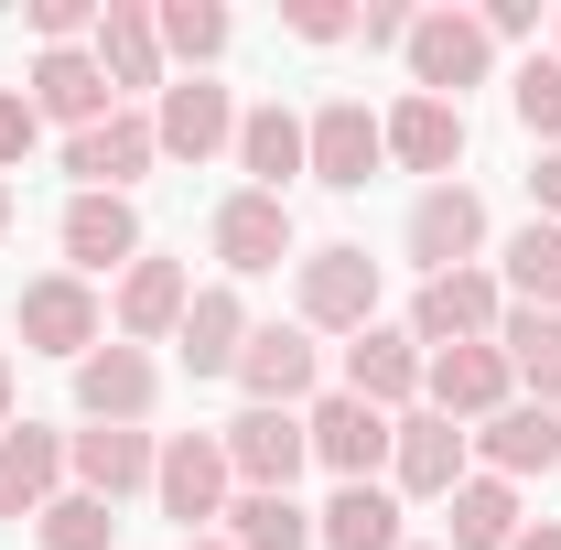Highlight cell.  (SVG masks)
<instances>
[{
	"mask_svg": "<svg viewBox=\"0 0 561 550\" xmlns=\"http://www.w3.org/2000/svg\"><path fill=\"white\" fill-rule=\"evenodd\" d=\"M291 291H302V335H367L378 324V260L367 249H302L291 260Z\"/></svg>",
	"mask_w": 561,
	"mask_h": 550,
	"instance_id": "1",
	"label": "cell"
},
{
	"mask_svg": "<svg viewBox=\"0 0 561 550\" xmlns=\"http://www.w3.org/2000/svg\"><path fill=\"white\" fill-rule=\"evenodd\" d=\"M378 162H389V130H378L367 98H324V108L302 119V173H313L324 195H367Z\"/></svg>",
	"mask_w": 561,
	"mask_h": 550,
	"instance_id": "2",
	"label": "cell"
},
{
	"mask_svg": "<svg viewBox=\"0 0 561 550\" xmlns=\"http://www.w3.org/2000/svg\"><path fill=\"white\" fill-rule=\"evenodd\" d=\"M227 443L216 432H173L162 443V465H151V496H162V518L184 529V540H216V518H227Z\"/></svg>",
	"mask_w": 561,
	"mask_h": 550,
	"instance_id": "3",
	"label": "cell"
},
{
	"mask_svg": "<svg viewBox=\"0 0 561 550\" xmlns=\"http://www.w3.org/2000/svg\"><path fill=\"white\" fill-rule=\"evenodd\" d=\"M496 324H507V280L496 271H443V280H421V302H411V345L421 356H443V345H496Z\"/></svg>",
	"mask_w": 561,
	"mask_h": 550,
	"instance_id": "4",
	"label": "cell"
},
{
	"mask_svg": "<svg viewBox=\"0 0 561 550\" xmlns=\"http://www.w3.org/2000/svg\"><path fill=\"white\" fill-rule=\"evenodd\" d=\"M400 55H411V87H421V98H454V108H465V87H486V66H496V44H486L476 11H421Z\"/></svg>",
	"mask_w": 561,
	"mask_h": 550,
	"instance_id": "5",
	"label": "cell"
},
{
	"mask_svg": "<svg viewBox=\"0 0 561 550\" xmlns=\"http://www.w3.org/2000/svg\"><path fill=\"white\" fill-rule=\"evenodd\" d=\"M108 345V313H98V291L76 271H44V280H22V356H98Z\"/></svg>",
	"mask_w": 561,
	"mask_h": 550,
	"instance_id": "6",
	"label": "cell"
},
{
	"mask_svg": "<svg viewBox=\"0 0 561 550\" xmlns=\"http://www.w3.org/2000/svg\"><path fill=\"white\" fill-rule=\"evenodd\" d=\"M400 249L421 260V280L476 271V249H486V195H476V184H421V206H411V227H400Z\"/></svg>",
	"mask_w": 561,
	"mask_h": 550,
	"instance_id": "7",
	"label": "cell"
},
{
	"mask_svg": "<svg viewBox=\"0 0 561 550\" xmlns=\"http://www.w3.org/2000/svg\"><path fill=\"white\" fill-rule=\"evenodd\" d=\"M302 432H313V465H324L335 485H378V465H389V432H400V421L367 411V400H346V389H324V400L302 411Z\"/></svg>",
	"mask_w": 561,
	"mask_h": 550,
	"instance_id": "8",
	"label": "cell"
},
{
	"mask_svg": "<svg viewBox=\"0 0 561 550\" xmlns=\"http://www.w3.org/2000/svg\"><path fill=\"white\" fill-rule=\"evenodd\" d=\"M507 400H518L507 345H443V356H421V411H443V421H496Z\"/></svg>",
	"mask_w": 561,
	"mask_h": 550,
	"instance_id": "9",
	"label": "cell"
},
{
	"mask_svg": "<svg viewBox=\"0 0 561 550\" xmlns=\"http://www.w3.org/2000/svg\"><path fill=\"white\" fill-rule=\"evenodd\" d=\"M313 378H324V345L302 335V324H249V356H238L249 411H302V400H313Z\"/></svg>",
	"mask_w": 561,
	"mask_h": 550,
	"instance_id": "10",
	"label": "cell"
},
{
	"mask_svg": "<svg viewBox=\"0 0 561 550\" xmlns=\"http://www.w3.org/2000/svg\"><path fill=\"white\" fill-rule=\"evenodd\" d=\"M162 400V367H151V345H98V356H76V411L108 421V432H140Z\"/></svg>",
	"mask_w": 561,
	"mask_h": 550,
	"instance_id": "11",
	"label": "cell"
},
{
	"mask_svg": "<svg viewBox=\"0 0 561 550\" xmlns=\"http://www.w3.org/2000/svg\"><path fill=\"white\" fill-rule=\"evenodd\" d=\"M151 140H162L173 162H216V151H238V98H227L216 76H173L162 108H151Z\"/></svg>",
	"mask_w": 561,
	"mask_h": 550,
	"instance_id": "12",
	"label": "cell"
},
{
	"mask_svg": "<svg viewBox=\"0 0 561 550\" xmlns=\"http://www.w3.org/2000/svg\"><path fill=\"white\" fill-rule=\"evenodd\" d=\"M216 443H227V475H238V485H271V496H291V475L313 465V432H302V411H238Z\"/></svg>",
	"mask_w": 561,
	"mask_h": 550,
	"instance_id": "13",
	"label": "cell"
},
{
	"mask_svg": "<svg viewBox=\"0 0 561 550\" xmlns=\"http://www.w3.org/2000/svg\"><path fill=\"white\" fill-rule=\"evenodd\" d=\"M33 119H66V140L76 130H98V119H119V87L98 76V55L87 44H55V55H33Z\"/></svg>",
	"mask_w": 561,
	"mask_h": 550,
	"instance_id": "14",
	"label": "cell"
},
{
	"mask_svg": "<svg viewBox=\"0 0 561 550\" xmlns=\"http://www.w3.org/2000/svg\"><path fill=\"white\" fill-rule=\"evenodd\" d=\"M151 162H162V140H151V119H140V108H119V119H98V130H76V140H66L76 195H130Z\"/></svg>",
	"mask_w": 561,
	"mask_h": 550,
	"instance_id": "15",
	"label": "cell"
},
{
	"mask_svg": "<svg viewBox=\"0 0 561 550\" xmlns=\"http://www.w3.org/2000/svg\"><path fill=\"white\" fill-rule=\"evenodd\" d=\"M465 454H476V432L443 411H400V432H389V475H400V496H454L465 485Z\"/></svg>",
	"mask_w": 561,
	"mask_h": 550,
	"instance_id": "16",
	"label": "cell"
},
{
	"mask_svg": "<svg viewBox=\"0 0 561 550\" xmlns=\"http://www.w3.org/2000/svg\"><path fill=\"white\" fill-rule=\"evenodd\" d=\"M66 496V432L55 421H11L0 432V518H44Z\"/></svg>",
	"mask_w": 561,
	"mask_h": 550,
	"instance_id": "17",
	"label": "cell"
},
{
	"mask_svg": "<svg viewBox=\"0 0 561 550\" xmlns=\"http://www.w3.org/2000/svg\"><path fill=\"white\" fill-rule=\"evenodd\" d=\"M346 400H367V411H421V345L411 324H367V335L346 345Z\"/></svg>",
	"mask_w": 561,
	"mask_h": 550,
	"instance_id": "18",
	"label": "cell"
},
{
	"mask_svg": "<svg viewBox=\"0 0 561 550\" xmlns=\"http://www.w3.org/2000/svg\"><path fill=\"white\" fill-rule=\"evenodd\" d=\"M184 302H195V271L140 249L130 271H119V302H108V324H119V345H162L173 324H184Z\"/></svg>",
	"mask_w": 561,
	"mask_h": 550,
	"instance_id": "19",
	"label": "cell"
},
{
	"mask_svg": "<svg viewBox=\"0 0 561 550\" xmlns=\"http://www.w3.org/2000/svg\"><path fill=\"white\" fill-rule=\"evenodd\" d=\"M216 260H227V280H260V271H280V260H291V206H280V195H249V184H238V195L216 206Z\"/></svg>",
	"mask_w": 561,
	"mask_h": 550,
	"instance_id": "20",
	"label": "cell"
},
{
	"mask_svg": "<svg viewBox=\"0 0 561 550\" xmlns=\"http://www.w3.org/2000/svg\"><path fill=\"white\" fill-rule=\"evenodd\" d=\"M151 465H162V443L151 432H108V421H87V432H66V475L87 485V496H140L151 485Z\"/></svg>",
	"mask_w": 561,
	"mask_h": 550,
	"instance_id": "21",
	"label": "cell"
},
{
	"mask_svg": "<svg viewBox=\"0 0 561 550\" xmlns=\"http://www.w3.org/2000/svg\"><path fill=\"white\" fill-rule=\"evenodd\" d=\"M55 238H66V271H76V280H108V271H130V260H140V216H130V195H76Z\"/></svg>",
	"mask_w": 561,
	"mask_h": 550,
	"instance_id": "22",
	"label": "cell"
},
{
	"mask_svg": "<svg viewBox=\"0 0 561 550\" xmlns=\"http://www.w3.org/2000/svg\"><path fill=\"white\" fill-rule=\"evenodd\" d=\"M378 130H389V162H411V173H432V184H454V162H465V108H454V98H421V87H411Z\"/></svg>",
	"mask_w": 561,
	"mask_h": 550,
	"instance_id": "23",
	"label": "cell"
},
{
	"mask_svg": "<svg viewBox=\"0 0 561 550\" xmlns=\"http://www.w3.org/2000/svg\"><path fill=\"white\" fill-rule=\"evenodd\" d=\"M87 55H98V76H108L119 98H140V87L162 98V33H151L140 0H98V44H87Z\"/></svg>",
	"mask_w": 561,
	"mask_h": 550,
	"instance_id": "24",
	"label": "cell"
},
{
	"mask_svg": "<svg viewBox=\"0 0 561 550\" xmlns=\"http://www.w3.org/2000/svg\"><path fill=\"white\" fill-rule=\"evenodd\" d=\"M173 345H184V367H195V378H238V356H249V302H238L227 280H206V291L184 302Z\"/></svg>",
	"mask_w": 561,
	"mask_h": 550,
	"instance_id": "25",
	"label": "cell"
},
{
	"mask_svg": "<svg viewBox=\"0 0 561 550\" xmlns=\"http://www.w3.org/2000/svg\"><path fill=\"white\" fill-rule=\"evenodd\" d=\"M476 454H486V475H551L561 465V411H540V400H507L496 421H476Z\"/></svg>",
	"mask_w": 561,
	"mask_h": 550,
	"instance_id": "26",
	"label": "cell"
},
{
	"mask_svg": "<svg viewBox=\"0 0 561 550\" xmlns=\"http://www.w3.org/2000/svg\"><path fill=\"white\" fill-rule=\"evenodd\" d=\"M313 550H411L400 496H389V485H335V496L313 507Z\"/></svg>",
	"mask_w": 561,
	"mask_h": 550,
	"instance_id": "27",
	"label": "cell"
},
{
	"mask_svg": "<svg viewBox=\"0 0 561 550\" xmlns=\"http://www.w3.org/2000/svg\"><path fill=\"white\" fill-rule=\"evenodd\" d=\"M238 173H249V195H280L291 206V173H302V119L291 108H238Z\"/></svg>",
	"mask_w": 561,
	"mask_h": 550,
	"instance_id": "28",
	"label": "cell"
},
{
	"mask_svg": "<svg viewBox=\"0 0 561 550\" xmlns=\"http://www.w3.org/2000/svg\"><path fill=\"white\" fill-rule=\"evenodd\" d=\"M518 529H529V518H518V485L507 475H465L443 496V550H507Z\"/></svg>",
	"mask_w": 561,
	"mask_h": 550,
	"instance_id": "29",
	"label": "cell"
},
{
	"mask_svg": "<svg viewBox=\"0 0 561 550\" xmlns=\"http://www.w3.org/2000/svg\"><path fill=\"white\" fill-rule=\"evenodd\" d=\"M227 550H313V507L302 496H271V485H238L227 518H216Z\"/></svg>",
	"mask_w": 561,
	"mask_h": 550,
	"instance_id": "30",
	"label": "cell"
},
{
	"mask_svg": "<svg viewBox=\"0 0 561 550\" xmlns=\"http://www.w3.org/2000/svg\"><path fill=\"white\" fill-rule=\"evenodd\" d=\"M496 345H507V378H518L540 411H561V313H529V302H507Z\"/></svg>",
	"mask_w": 561,
	"mask_h": 550,
	"instance_id": "31",
	"label": "cell"
},
{
	"mask_svg": "<svg viewBox=\"0 0 561 550\" xmlns=\"http://www.w3.org/2000/svg\"><path fill=\"white\" fill-rule=\"evenodd\" d=\"M151 33H162V66H195V76H206L216 55H227V33H238V22H227L216 0H162V11H151Z\"/></svg>",
	"mask_w": 561,
	"mask_h": 550,
	"instance_id": "32",
	"label": "cell"
},
{
	"mask_svg": "<svg viewBox=\"0 0 561 550\" xmlns=\"http://www.w3.org/2000/svg\"><path fill=\"white\" fill-rule=\"evenodd\" d=\"M507 291H518L529 313H561V227L529 216V227L507 238Z\"/></svg>",
	"mask_w": 561,
	"mask_h": 550,
	"instance_id": "33",
	"label": "cell"
},
{
	"mask_svg": "<svg viewBox=\"0 0 561 550\" xmlns=\"http://www.w3.org/2000/svg\"><path fill=\"white\" fill-rule=\"evenodd\" d=\"M33 540H44V550H108V540H119V507L87 496V485H66V496L33 518Z\"/></svg>",
	"mask_w": 561,
	"mask_h": 550,
	"instance_id": "34",
	"label": "cell"
},
{
	"mask_svg": "<svg viewBox=\"0 0 561 550\" xmlns=\"http://www.w3.org/2000/svg\"><path fill=\"white\" fill-rule=\"evenodd\" d=\"M507 108H518V130L540 140V151H561V55H529V66L507 76Z\"/></svg>",
	"mask_w": 561,
	"mask_h": 550,
	"instance_id": "35",
	"label": "cell"
},
{
	"mask_svg": "<svg viewBox=\"0 0 561 550\" xmlns=\"http://www.w3.org/2000/svg\"><path fill=\"white\" fill-rule=\"evenodd\" d=\"M33 33H44V55L55 44H87L98 33V0H33Z\"/></svg>",
	"mask_w": 561,
	"mask_h": 550,
	"instance_id": "36",
	"label": "cell"
},
{
	"mask_svg": "<svg viewBox=\"0 0 561 550\" xmlns=\"http://www.w3.org/2000/svg\"><path fill=\"white\" fill-rule=\"evenodd\" d=\"M33 140H44L33 98H22V87H0V173H11V162H33Z\"/></svg>",
	"mask_w": 561,
	"mask_h": 550,
	"instance_id": "37",
	"label": "cell"
},
{
	"mask_svg": "<svg viewBox=\"0 0 561 550\" xmlns=\"http://www.w3.org/2000/svg\"><path fill=\"white\" fill-rule=\"evenodd\" d=\"M280 22H291L302 44H346V33H356V11H346V0H291Z\"/></svg>",
	"mask_w": 561,
	"mask_h": 550,
	"instance_id": "38",
	"label": "cell"
},
{
	"mask_svg": "<svg viewBox=\"0 0 561 550\" xmlns=\"http://www.w3.org/2000/svg\"><path fill=\"white\" fill-rule=\"evenodd\" d=\"M411 0H367V11H356V33H367V44H411Z\"/></svg>",
	"mask_w": 561,
	"mask_h": 550,
	"instance_id": "39",
	"label": "cell"
},
{
	"mask_svg": "<svg viewBox=\"0 0 561 550\" xmlns=\"http://www.w3.org/2000/svg\"><path fill=\"white\" fill-rule=\"evenodd\" d=\"M476 22H486V44H518V33H540V0H486Z\"/></svg>",
	"mask_w": 561,
	"mask_h": 550,
	"instance_id": "40",
	"label": "cell"
},
{
	"mask_svg": "<svg viewBox=\"0 0 561 550\" xmlns=\"http://www.w3.org/2000/svg\"><path fill=\"white\" fill-rule=\"evenodd\" d=\"M529 195H540V227H551V216H561V151H540V162H529Z\"/></svg>",
	"mask_w": 561,
	"mask_h": 550,
	"instance_id": "41",
	"label": "cell"
},
{
	"mask_svg": "<svg viewBox=\"0 0 561 550\" xmlns=\"http://www.w3.org/2000/svg\"><path fill=\"white\" fill-rule=\"evenodd\" d=\"M507 550H561V518H529V529H518Z\"/></svg>",
	"mask_w": 561,
	"mask_h": 550,
	"instance_id": "42",
	"label": "cell"
},
{
	"mask_svg": "<svg viewBox=\"0 0 561 550\" xmlns=\"http://www.w3.org/2000/svg\"><path fill=\"white\" fill-rule=\"evenodd\" d=\"M11 400H22V378H11V356H0V432L22 421V411H11Z\"/></svg>",
	"mask_w": 561,
	"mask_h": 550,
	"instance_id": "43",
	"label": "cell"
},
{
	"mask_svg": "<svg viewBox=\"0 0 561 550\" xmlns=\"http://www.w3.org/2000/svg\"><path fill=\"white\" fill-rule=\"evenodd\" d=\"M0 238H11V184H0Z\"/></svg>",
	"mask_w": 561,
	"mask_h": 550,
	"instance_id": "44",
	"label": "cell"
},
{
	"mask_svg": "<svg viewBox=\"0 0 561 550\" xmlns=\"http://www.w3.org/2000/svg\"><path fill=\"white\" fill-rule=\"evenodd\" d=\"M184 550H227V540H184Z\"/></svg>",
	"mask_w": 561,
	"mask_h": 550,
	"instance_id": "45",
	"label": "cell"
},
{
	"mask_svg": "<svg viewBox=\"0 0 561 550\" xmlns=\"http://www.w3.org/2000/svg\"><path fill=\"white\" fill-rule=\"evenodd\" d=\"M551 44H561V11H551Z\"/></svg>",
	"mask_w": 561,
	"mask_h": 550,
	"instance_id": "46",
	"label": "cell"
},
{
	"mask_svg": "<svg viewBox=\"0 0 561 550\" xmlns=\"http://www.w3.org/2000/svg\"><path fill=\"white\" fill-rule=\"evenodd\" d=\"M411 550H421V540H411Z\"/></svg>",
	"mask_w": 561,
	"mask_h": 550,
	"instance_id": "47",
	"label": "cell"
}]
</instances>
